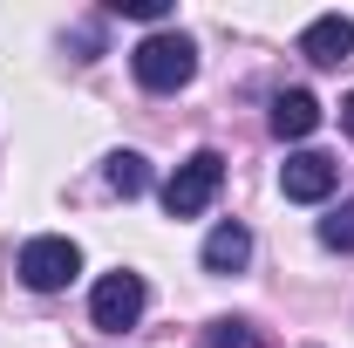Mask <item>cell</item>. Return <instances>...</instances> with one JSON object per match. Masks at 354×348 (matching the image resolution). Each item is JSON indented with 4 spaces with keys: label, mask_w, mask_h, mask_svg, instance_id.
I'll use <instances>...</instances> for the list:
<instances>
[{
    "label": "cell",
    "mask_w": 354,
    "mask_h": 348,
    "mask_svg": "<svg viewBox=\"0 0 354 348\" xmlns=\"http://www.w3.org/2000/svg\"><path fill=\"white\" fill-rule=\"evenodd\" d=\"M130 69H136L143 89L171 96V89H184L191 76H198V48H191V35H150V42H136Z\"/></svg>",
    "instance_id": "obj_1"
},
{
    "label": "cell",
    "mask_w": 354,
    "mask_h": 348,
    "mask_svg": "<svg viewBox=\"0 0 354 348\" xmlns=\"http://www.w3.org/2000/svg\"><path fill=\"white\" fill-rule=\"evenodd\" d=\"M218 184H225V157L218 150H191V157L171 171V184H164V212L171 218H198L212 198H218Z\"/></svg>",
    "instance_id": "obj_2"
},
{
    "label": "cell",
    "mask_w": 354,
    "mask_h": 348,
    "mask_svg": "<svg viewBox=\"0 0 354 348\" xmlns=\"http://www.w3.org/2000/svg\"><path fill=\"white\" fill-rule=\"evenodd\" d=\"M75 273H82V246H75V239H62V232H41V239H28V246H21V280H28L35 294L68 287Z\"/></svg>",
    "instance_id": "obj_3"
},
{
    "label": "cell",
    "mask_w": 354,
    "mask_h": 348,
    "mask_svg": "<svg viewBox=\"0 0 354 348\" xmlns=\"http://www.w3.org/2000/svg\"><path fill=\"white\" fill-rule=\"evenodd\" d=\"M143 273H102L95 280V294H88V314H95V328H109V335H123V328H136L143 321Z\"/></svg>",
    "instance_id": "obj_4"
},
{
    "label": "cell",
    "mask_w": 354,
    "mask_h": 348,
    "mask_svg": "<svg viewBox=\"0 0 354 348\" xmlns=\"http://www.w3.org/2000/svg\"><path fill=\"white\" fill-rule=\"evenodd\" d=\"M334 177H341V164H334V157L300 150V157H286V164H279V191H286L293 205H320V198L334 191Z\"/></svg>",
    "instance_id": "obj_5"
},
{
    "label": "cell",
    "mask_w": 354,
    "mask_h": 348,
    "mask_svg": "<svg viewBox=\"0 0 354 348\" xmlns=\"http://www.w3.org/2000/svg\"><path fill=\"white\" fill-rule=\"evenodd\" d=\"M300 55H307L313 69H341V62L354 55V21H348V14H320V21H307Z\"/></svg>",
    "instance_id": "obj_6"
},
{
    "label": "cell",
    "mask_w": 354,
    "mask_h": 348,
    "mask_svg": "<svg viewBox=\"0 0 354 348\" xmlns=\"http://www.w3.org/2000/svg\"><path fill=\"white\" fill-rule=\"evenodd\" d=\"M245 260H252V232H245L239 218L212 225V239H205V273H239Z\"/></svg>",
    "instance_id": "obj_7"
},
{
    "label": "cell",
    "mask_w": 354,
    "mask_h": 348,
    "mask_svg": "<svg viewBox=\"0 0 354 348\" xmlns=\"http://www.w3.org/2000/svg\"><path fill=\"white\" fill-rule=\"evenodd\" d=\"M313 123H320L313 89H286V96H272V130H279V137H313Z\"/></svg>",
    "instance_id": "obj_8"
},
{
    "label": "cell",
    "mask_w": 354,
    "mask_h": 348,
    "mask_svg": "<svg viewBox=\"0 0 354 348\" xmlns=\"http://www.w3.org/2000/svg\"><path fill=\"white\" fill-rule=\"evenodd\" d=\"M143 184H150V164H143L136 150H116V157H109V191H123V198H143Z\"/></svg>",
    "instance_id": "obj_9"
},
{
    "label": "cell",
    "mask_w": 354,
    "mask_h": 348,
    "mask_svg": "<svg viewBox=\"0 0 354 348\" xmlns=\"http://www.w3.org/2000/svg\"><path fill=\"white\" fill-rule=\"evenodd\" d=\"M320 246H334V253H354V198H341L334 212L320 218Z\"/></svg>",
    "instance_id": "obj_10"
},
{
    "label": "cell",
    "mask_w": 354,
    "mask_h": 348,
    "mask_svg": "<svg viewBox=\"0 0 354 348\" xmlns=\"http://www.w3.org/2000/svg\"><path fill=\"white\" fill-rule=\"evenodd\" d=\"M205 348H259V328H245V321H212V328H205Z\"/></svg>",
    "instance_id": "obj_11"
},
{
    "label": "cell",
    "mask_w": 354,
    "mask_h": 348,
    "mask_svg": "<svg viewBox=\"0 0 354 348\" xmlns=\"http://www.w3.org/2000/svg\"><path fill=\"white\" fill-rule=\"evenodd\" d=\"M116 14H130V21H164L171 0H116Z\"/></svg>",
    "instance_id": "obj_12"
},
{
    "label": "cell",
    "mask_w": 354,
    "mask_h": 348,
    "mask_svg": "<svg viewBox=\"0 0 354 348\" xmlns=\"http://www.w3.org/2000/svg\"><path fill=\"white\" fill-rule=\"evenodd\" d=\"M341 130L354 137V96H341Z\"/></svg>",
    "instance_id": "obj_13"
}]
</instances>
